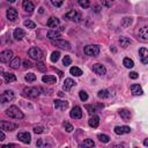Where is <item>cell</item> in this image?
I'll return each mask as SVG.
<instances>
[{
	"label": "cell",
	"instance_id": "6da1fadb",
	"mask_svg": "<svg viewBox=\"0 0 148 148\" xmlns=\"http://www.w3.org/2000/svg\"><path fill=\"white\" fill-rule=\"evenodd\" d=\"M6 114L9 116L10 118H14V119H22V118L24 117L23 112H22L17 106H15V105L9 106V108L6 110Z\"/></svg>",
	"mask_w": 148,
	"mask_h": 148
},
{
	"label": "cell",
	"instance_id": "7a4b0ae2",
	"mask_svg": "<svg viewBox=\"0 0 148 148\" xmlns=\"http://www.w3.org/2000/svg\"><path fill=\"white\" fill-rule=\"evenodd\" d=\"M84 53L87 56H90V57H97L99 54V46L96 45V44L87 45L84 47Z\"/></svg>",
	"mask_w": 148,
	"mask_h": 148
},
{
	"label": "cell",
	"instance_id": "3957f363",
	"mask_svg": "<svg viewBox=\"0 0 148 148\" xmlns=\"http://www.w3.org/2000/svg\"><path fill=\"white\" fill-rule=\"evenodd\" d=\"M28 54L31 59H35V60H42L43 59V51L39 49V47H31L29 49L28 51Z\"/></svg>",
	"mask_w": 148,
	"mask_h": 148
},
{
	"label": "cell",
	"instance_id": "277c9868",
	"mask_svg": "<svg viewBox=\"0 0 148 148\" xmlns=\"http://www.w3.org/2000/svg\"><path fill=\"white\" fill-rule=\"evenodd\" d=\"M40 91H42V89H40L39 87H27V88H24V90H23L24 95H27L28 97H31V98L37 97V96L40 94Z\"/></svg>",
	"mask_w": 148,
	"mask_h": 148
},
{
	"label": "cell",
	"instance_id": "5b68a950",
	"mask_svg": "<svg viewBox=\"0 0 148 148\" xmlns=\"http://www.w3.org/2000/svg\"><path fill=\"white\" fill-rule=\"evenodd\" d=\"M15 95L13 92V90H5L1 95H0V103L3 104V103H7V102H12L14 99Z\"/></svg>",
	"mask_w": 148,
	"mask_h": 148
},
{
	"label": "cell",
	"instance_id": "8992f818",
	"mask_svg": "<svg viewBox=\"0 0 148 148\" xmlns=\"http://www.w3.org/2000/svg\"><path fill=\"white\" fill-rule=\"evenodd\" d=\"M17 124L12 123V121H6V120H0V130H5L8 132H12L17 128Z\"/></svg>",
	"mask_w": 148,
	"mask_h": 148
},
{
	"label": "cell",
	"instance_id": "52a82bcc",
	"mask_svg": "<svg viewBox=\"0 0 148 148\" xmlns=\"http://www.w3.org/2000/svg\"><path fill=\"white\" fill-rule=\"evenodd\" d=\"M13 58V51L10 50H5L0 52V62H9Z\"/></svg>",
	"mask_w": 148,
	"mask_h": 148
},
{
	"label": "cell",
	"instance_id": "ba28073f",
	"mask_svg": "<svg viewBox=\"0 0 148 148\" xmlns=\"http://www.w3.org/2000/svg\"><path fill=\"white\" fill-rule=\"evenodd\" d=\"M53 44L60 49H64V50H71V44L67 42V40H64V39H54L53 40Z\"/></svg>",
	"mask_w": 148,
	"mask_h": 148
},
{
	"label": "cell",
	"instance_id": "9c48e42d",
	"mask_svg": "<svg viewBox=\"0 0 148 148\" xmlns=\"http://www.w3.org/2000/svg\"><path fill=\"white\" fill-rule=\"evenodd\" d=\"M17 139L20 141H22L23 143H30L31 135L29 132H20V133H17Z\"/></svg>",
	"mask_w": 148,
	"mask_h": 148
},
{
	"label": "cell",
	"instance_id": "30bf717a",
	"mask_svg": "<svg viewBox=\"0 0 148 148\" xmlns=\"http://www.w3.org/2000/svg\"><path fill=\"white\" fill-rule=\"evenodd\" d=\"M65 17L66 18H68V20H72V21H76V22H79L80 20H81V15L76 12V10H69L66 15H65Z\"/></svg>",
	"mask_w": 148,
	"mask_h": 148
},
{
	"label": "cell",
	"instance_id": "8fae6325",
	"mask_svg": "<svg viewBox=\"0 0 148 148\" xmlns=\"http://www.w3.org/2000/svg\"><path fill=\"white\" fill-rule=\"evenodd\" d=\"M69 116L72 117V118H74V119H80V118H82V109L80 108V106H74L73 109H72V111L69 112Z\"/></svg>",
	"mask_w": 148,
	"mask_h": 148
},
{
	"label": "cell",
	"instance_id": "7c38bea8",
	"mask_svg": "<svg viewBox=\"0 0 148 148\" xmlns=\"http://www.w3.org/2000/svg\"><path fill=\"white\" fill-rule=\"evenodd\" d=\"M92 71L98 75H104L106 73V68L102 64H94L92 65Z\"/></svg>",
	"mask_w": 148,
	"mask_h": 148
},
{
	"label": "cell",
	"instance_id": "4fadbf2b",
	"mask_svg": "<svg viewBox=\"0 0 148 148\" xmlns=\"http://www.w3.org/2000/svg\"><path fill=\"white\" fill-rule=\"evenodd\" d=\"M6 16H7V18H8L9 21H12V22L16 21V20H17V12H16V9H14V8L7 9Z\"/></svg>",
	"mask_w": 148,
	"mask_h": 148
},
{
	"label": "cell",
	"instance_id": "5bb4252c",
	"mask_svg": "<svg viewBox=\"0 0 148 148\" xmlns=\"http://www.w3.org/2000/svg\"><path fill=\"white\" fill-rule=\"evenodd\" d=\"M139 56H140V59H141V62L142 64H147L148 62V50L146 47H141L139 50Z\"/></svg>",
	"mask_w": 148,
	"mask_h": 148
},
{
	"label": "cell",
	"instance_id": "9a60e30c",
	"mask_svg": "<svg viewBox=\"0 0 148 148\" xmlns=\"http://www.w3.org/2000/svg\"><path fill=\"white\" fill-rule=\"evenodd\" d=\"M67 106H68V102H66V101H60V99L54 101V108L57 110H65V109H67Z\"/></svg>",
	"mask_w": 148,
	"mask_h": 148
},
{
	"label": "cell",
	"instance_id": "2e32d148",
	"mask_svg": "<svg viewBox=\"0 0 148 148\" xmlns=\"http://www.w3.org/2000/svg\"><path fill=\"white\" fill-rule=\"evenodd\" d=\"M131 132V128L128 126H116L114 127V133L116 134H126V133H130Z\"/></svg>",
	"mask_w": 148,
	"mask_h": 148
},
{
	"label": "cell",
	"instance_id": "e0dca14e",
	"mask_svg": "<svg viewBox=\"0 0 148 148\" xmlns=\"http://www.w3.org/2000/svg\"><path fill=\"white\" fill-rule=\"evenodd\" d=\"M22 7H23V9H24L25 12H28V13H31V12L35 9L34 3H32L31 1H29V0H23V2H22Z\"/></svg>",
	"mask_w": 148,
	"mask_h": 148
},
{
	"label": "cell",
	"instance_id": "ac0fdd59",
	"mask_svg": "<svg viewBox=\"0 0 148 148\" xmlns=\"http://www.w3.org/2000/svg\"><path fill=\"white\" fill-rule=\"evenodd\" d=\"M24 35H25V32H24V30L21 29V28L15 29L14 32H13V37H14L16 40H21V39L24 37Z\"/></svg>",
	"mask_w": 148,
	"mask_h": 148
},
{
	"label": "cell",
	"instance_id": "d6986e66",
	"mask_svg": "<svg viewBox=\"0 0 148 148\" xmlns=\"http://www.w3.org/2000/svg\"><path fill=\"white\" fill-rule=\"evenodd\" d=\"M74 86H75V81L68 77V79H66V80H65L62 88H64V90H65V91H69V90L72 89V87H74Z\"/></svg>",
	"mask_w": 148,
	"mask_h": 148
},
{
	"label": "cell",
	"instance_id": "ffe728a7",
	"mask_svg": "<svg viewBox=\"0 0 148 148\" xmlns=\"http://www.w3.org/2000/svg\"><path fill=\"white\" fill-rule=\"evenodd\" d=\"M88 124H89V126L90 127H92V128H96V127H98V125H99V118L97 117V116H91L90 117V119L88 120Z\"/></svg>",
	"mask_w": 148,
	"mask_h": 148
},
{
	"label": "cell",
	"instance_id": "44dd1931",
	"mask_svg": "<svg viewBox=\"0 0 148 148\" xmlns=\"http://www.w3.org/2000/svg\"><path fill=\"white\" fill-rule=\"evenodd\" d=\"M131 91H132V94H133L134 96H140V95L143 94L142 88H141L139 84H132V86H131Z\"/></svg>",
	"mask_w": 148,
	"mask_h": 148
},
{
	"label": "cell",
	"instance_id": "7402d4cb",
	"mask_svg": "<svg viewBox=\"0 0 148 148\" xmlns=\"http://www.w3.org/2000/svg\"><path fill=\"white\" fill-rule=\"evenodd\" d=\"M59 23H60L59 18H57V17H54V16H52V17H50V18L47 20V27H49V28H57V27L59 25Z\"/></svg>",
	"mask_w": 148,
	"mask_h": 148
},
{
	"label": "cell",
	"instance_id": "603a6c76",
	"mask_svg": "<svg viewBox=\"0 0 148 148\" xmlns=\"http://www.w3.org/2000/svg\"><path fill=\"white\" fill-rule=\"evenodd\" d=\"M119 114H120V117L123 118L124 121H130V119H131V112L128 110L121 109V110H119Z\"/></svg>",
	"mask_w": 148,
	"mask_h": 148
},
{
	"label": "cell",
	"instance_id": "cb8c5ba5",
	"mask_svg": "<svg viewBox=\"0 0 148 148\" xmlns=\"http://www.w3.org/2000/svg\"><path fill=\"white\" fill-rule=\"evenodd\" d=\"M139 36L141 37L142 40H148V28L147 27H142L139 30Z\"/></svg>",
	"mask_w": 148,
	"mask_h": 148
},
{
	"label": "cell",
	"instance_id": "d4e9b609",
	"mask_svg": "<svg viewBox=\"0 0 148 148\" xmlns=\"http://www.w3.org/2000/svg\"><path fill=\"white\" fill-rule=\"evenodd\" d=\"M10 67L13 68V69H17L18 67H20V65H21V59L18 58V57H15V58H13L12 60H10Z\"/></svg>",
	"mask_w": 148,
	"mask_h": 148
},
{
	"label": "cell",
	"instance_id": "484cf974",
	"mask_svg": "<svg viewBox=\"0 0 148 148\" xmlns=\"http://www.w3.org/2000/svg\"><path fill=\"white\" fill-rule=\"evenodd\" d=\"M60 31H58V30H50L49 32H47V37L50 38V39H52V40H54V39H58V37H60Z\"/></svg>",
	"mask_w": 148,
	"mask_h": 148
},
{
	"label": "cell",
	"instance_id": "4316f807",
	"mask_svg": "<svg viewBox=\"0 0 148 148\" xmlns=\"http://www.w3.org/2000/svg\"><path fill=\"white\" fill-rule=\"evenodd\" d=\"M42 81H43L44 83H54V82L57 81V77L53 76V75H43Z\"/></svg>",
	"mask_w": 148,
	"mask_h": 148
},
{
	"label": "cell",
	"instance_id": "83f0119b",
	"mask_svg": "<svg viewBox=\"0 0 148 148\" xmlns=\"http://www.w3.org/2000/svg\"><path fill=\"white\" fill-rule=\"evenodd\" d=\"M2 75H3V77H5V81H6V82H14V81L16 80V76H15L14 74H12V73L5 72V73H2Z\"/></svg>",
	"mask_w": 148,
	"mask_h": 148
},
{
	"label": "cell",
	"instance_id": "f1b7e54d",
	"mask_svg": "<svg viewBox=\"0 0 148 148\" xmlns=\"http://www.w3.org/2000/svg\"><path fill=\"white\" fill-rule=\"evenodd\" d=\"M131 43H132L131 39L127 38V37H120V38H119V44H120L121 47H127Z\"/></svg>",
	"mask_w": 148,
	"mask_h": 148
},
{
	"label": "cell",
	"instance_id": "f546056e",
	"mask_svg": "<svg viewBox=\"0 0 148 148\" xmlns=\"http://www.w3.org/2000/svg\"><path fill=\"white\" fill-rule=\"evenodd\" d=\"M69 73H71L72 75H74V76H81V75H82V71H81L79 67H76V66L71 67Z\"/></svg>",
	"mask_w": 148,
	"mask_h": 148
},
{
	"label": "cell",
	"instance_id": "4dcf8cb0",
	"mask_svg": "<svg viewBox=\"0 0 148 148\" xmlns=\"http://www.w3.org/2000/svg\"><path fill=\"white\" fill-rule=\"evenodd\" d=\"M97 96L99 98H108V97H110V91L106 90V89H102L97 92Z\"/></svg>",
	"mask_w": 148,
	"mask_h": 148
},
{
	"label": "cell",
	"instance_id": "1f68e13d",
	"mask_svg": "<svg viewBox=\"0 0 148 148\" xmlns=\"http://www.w3.org/2000/svg\"><path fill=\"white\" fill-rule=\"evenodd\" d=\"M123 64H124V66H125L126 68H132V67L134 66L133 60H132V59H130V58H124Z\"/></svg>",
	"mask_w": 148,
	"mask_h": 148
},
{
	"label": "cell",
	"instance_id": "d6a6232c",
	"mask_svg": "<svg viewBox=\"0 0 148 148\" xmlns=\"http://www.w3.org/2000/svg\"><path fill=\"white\" fill-rule=\"evenodd\" d=\"M95 146V142L91 140V139H86L82 143H81V147H84V148H88V147H94Z\"/></svg>",
	"mask_w": 148,
	"mask_h": 148
},
{
	"label": "cell",
	"instance_id": "836d02e7",
	"mask_svg": "<svg viewBox=\"0 0 148 148\" xmlns=\"http://www.w3.org/2000/svg\"><path fill=\"white\" fill-rule=\"evenodd\" d=\"M59 58H60V52H59V51H54V52H52L50 59H51L52 62H57V61L59 60Z\"/></svg>",
	"mask_w": 148,
	"mask_h": 148
},
{
	"label": "cell",
	"instance_id": "e575fe53",
	"mask_svg": "<svg viewBox=\"0 0 148 148\" xmlns=\"http://www.w3.org/2000/svg\"><path fill=\"white\" fill-rule=\"evenodd\" d=\"M97 138L99 139V141H101V142H104V143H108V142L110 141V136H109V135H106V134H98V135H97Z\"/></svg>",
	"mask_w": 148,
	"mask_h": 148
},
{
	"label": "cell",
	"instance_id": "d590c367",
	"mask_svg": "<svg viewBox=\"0 0 148 148\" xmlns=\"http://www.w3.org/2000/svg\"><path fill=\"white\" fill-rule=\"evenodd\" d=\"M24 80H25L27 82H34V81L36 80V75H35L34 73H28V74L24 76Z\"/></svg>",
	"mask_w": 148,
	"mask_h": 148
},
{
	"label": "cell",
	"instance_id": "8d00e7d4",
	"mask_svg": "<svg viewBox=\"0 0 148 148\" xmlns=\"http://www.w3.org/2000/svg\"><path fill=\"white\" fill-rule=\"evenodd\" d=\"M131 23H132V17H124V18H123V22H121V25H123L124 28H126V27H128Z\"/></svg>",
	"mask_w": 148,
	"mask_h": 148
},
{
	"label": "cell",
	"instance_id": "74e56055",
	"mask_svg": "<svg viewBox=\"0 0 148 148\" xmlns=\"http://www.w3.org/2000/svg\"><path fill=\"white\" fill-rule=\"evenodd\" d=\"M84 108H86V109L88 110V113H89L90 116L95 114V112L97 111V110H96V108H95V106H92V105H86Z\"/></svg>",
	"mask_w": 148,
	"mask_h": 148
},
{
	"label": "cell",
	"instance_id": "f35d334b",
	"mask_svg": "<svg viewBox=\"0 0 148 148\" xmlns=\"http://www.w3.org/2000/svg\"><path fill=\"white\" fill-rule=\"evenodd\" d=\"M79 97H80V99H81V101H83V102H84V101H87V99H88V94H87L84 90H81V91L79 92Z\"/></svg>",
	"mask_w": 148,
	"mask_h": 148
},
{
	"label": "cell",
	"instance_id": "ab89813d",
	"mask_svg": "<svg viewBox=\"0 0 148 148\" xmlns=\"http://www.w3.org/2000/svg\"><path fill=\"white\" fill-rule=\"evenodd\" d=\"M24 27H27V28H29V29H34V28L36 27V24H35L32 21L27 20V21H24Z\"/></svg>",
	"mask_w": 148,
	"mask_h": 148
},
{
	"label": "cell",
	"instance_id": "60d3db41",
	"mask_svg": "<svg viewBox=\"0 0 148 148\" xmlns=\"http://www.w3.org/2000/svg\"><path fill=\"white\" fill-rule=\"evenodd\" d=\"M71 62H72L71 57H69V56H65L64 59H62V64H64V66H69Z\"/></svg>",
	"mask_w": 148,
	"mask_h": 148
},
{
	"label": "cell",
	"instance_id": "b9f144b4",
	"mask_svg": "<svg viewBox=\"0 0 148 148\" xmlns=\"http://www.w3.org/2000/svg\"><path fill=\"white\" fill-rule=\"evenodd\" d=\"M79 5L82 8H88L90 3H89V0H79Z\"/></svg>",
	"mask_w": 148,
	"mask_h": 148
},
{
	"label": "cell",
	"instance_id": "7bdbcfd3",
	"mask_svg": "<svg viewBox=\"0 0 148 148\" xmlns=\"http://www.w3.org/2000/svg\"><path fill=\"white\" fill-rule=\"evenodd\" d=\"M43 132H44V127H43V126H35V127H34V133L40 134V133H43Z\"/></svg>",
	"mask_w": 148,
	"mask_h": 148
},
{
	"label": "cell",
	"instance_id": "ee69618b",
	"mask_svg": "<svg viewBox=\"0 0 148 148\" xmlns=\"http://www.w3.org/2000/svg\"><path fill=\"white\" fill-rule=\"evenodd\" d=\"M64 127H65L66 132H68V133L73 131V126H72L69 123H67V121H65V123H64Z\"/></svg>",
	"mask_w": 148,
	"mask_h": 148
},
{
	"label": "cell",
	"instance_id": "f6af8a7d",
	"mask_svg": "<svg viewBox=\"0 0 148 148\" xmlns=\"http://www.w3.org/2000/svg\"><path fill=\"white\" fill-rule=\"evenodd\" d=\"M64 0H51V3L54 6V7H60L62 5Z\"/></svg>",
	"mask_w": 148,
	"mask_h": 148
},
{
	"label": "cell",
	"instance_id": "bcb514c9",
	"mask_svg": "<svg viewBox=\"0 0 148 148\" xmlns=\"http://www.w3.org/2000/svg\"><path fill=\"white\" fill-rule=\"evenodd\" d=\"M37 68H38L40 72H45V71H46V65H44L43 62H38V64H37Z\"/></svg>",
	"mask_w": 148,
	"mask_h": 148
},
{
	"label": "cell",
	"instance_id": "7dc6e473",
	"mask_svg": "<svg viewBox=\"0 0 148 148\" xmlns=\"http://www.w3.org/2000/svg\"><path fill=\"white\" fill-rule=\"evenodd\" d=\"M23 65H24L25 68H30V67H32V64H31L30 61H28V60H24V61H23Z\"/></svg>",
	"mask_w": 148,
	"mask_h": 148
},
{
	"label": "cell",
	"instance_id": "c3c4849f",
	"mask_svg": "<svg viewBox=\"0 0 148 148\" xmlns=\"http://www.w3.org/2000/svg\"><path fill=\"white\" fill-rule=\"evenodd\" d=\"M138 76H139V75H138V73H136V72H131V73H130V77H131V79H133V80L138 79Z\"/></svg>",
	"mask_w": 148,
	"mask_h": 148
},
{
	"label": "cell",
	"instance_id": "681fc988",
	"mask_svg": "<svg viewBox=\"0 0 148 148\" xmlns=\"http://www.w3.org/2000/svg\"><path fill=\"white\" fill-rule=\"evenodd\" d=\"M5 139H6V135H5V133L0 130V141H3Z\"/></svg>",
	"mask_w": 148,
	"mask_h": 148
},
{
	"label": "cell",
	"instance_id": "f907efd6",
	"mask_svg": "<svg viewBox=\"0 0 148 148\" xmlns=\"http://www.w3.org/2000/svg\"><path fill=\"white\" fill-rule=\"evenodd\" d=\"M15 146H17V145H15V143H8V145H6L5 147H15Z\"/></svg>",
	"mask_w": 148,
	"mask_h": 148
},
{
	"label": "cell",
	"instance_id": "816d5d0a",
	"mask_svg": "<svg viewBox=\"0 0 148 148\" xmlns=\"http://www.w3.org/2000/svg\"><path fill=\"white\" fill-rule=\"evenodd\" d=\"M143 145H145V146H148V139H145V141H143Z\"/></svg>",
	"mask_w": 148,
	"mask_h": 148
},
{
	"label": "cell",
	"instance_id": "f5cc1de1",
	"mask_svg": "<svg viewBox=\"0 0 148 148\" xmlns=\"http://www.w3.org/2000/svg\"><path fill=\"white\" fill-rule=\"evenodd\" d=\"M43 12H44V10H43V8H42V7H40V8H39V13H40V14H42V13H43Z\"/></svg>",
	"mask_w": 148,
	"mask_h": 148
},
{
	"label": "cell",
	"instance_id": "db71d44e",
	"mask_svg": "<svg viewBox=\"0 0 148 148\" xmlns=\"http://www.w3.org/2000/svg\"><path fill=\"white\" fill-rule=\"evenodd\" d=\"M8 2H10V3H13V2H15V0H7Z\"/></svg>",
	"mask_w": 148,
	"mask_h": 148
},
{
	"label": "cell",
	"instance_id": "11a10c76",
	"mask_svg": "<svg viewBox=\"0 0 148 148\" xmlns=\"http://www.w3.org/2000/svg\"><path fill=\"white\" fill-rule=\"evenodd\" d=\"M1 83H2V82H1V80H0V84H1Z\"/></svg>",
	"mask_w": 148,
	"mask_h": 148
},
{
	"label": "cell",
	"instance_id": "9f6ffc18",
	"mask_svg": "<svg viewBox=\"0 0 148 148\" xmlns=\"http://www.w3.org/2000/svg\"><path fill=\"white\" fill-rule=\"evenodd\" d=\"M109 1H113V0H109Z\"/></svg>",
	"mask_w": 148,
	"mask_h": 148
}]
</instances>
